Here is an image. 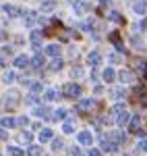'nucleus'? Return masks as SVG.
<instances>
[{
    "mask_svg": "<svg viewBox=\"0 0 147 156\" xmlns=\"http://www.w3.org/2000/svg\"><path fill=\"white\" fill-rule=\"evenodd\" d=\"M27 154H29V156H39V154H42V148H39V146H29Z\"/></svg>",
    "mask_w": 147,
    "mask_h": 156,
    "instance_id": "nucleus-32",
    "label": "nucleus"
},
{
    "mask_svg": "<svg viewBox=\"0 0 147 156\" xmlns=\"http://www.w3.org/2000/svg\"><path fill=\"white\" fill-rule=\"evenodd\" d=\"M21 17H23V21H25V25H29V27H31V25H33V23H35V21H37L35 12H31V11H25L23 15H21Z\"/></svg>",
    "mask_w": 147,
    "mask_h": 156,
    "instance_id": "nucleus-12",
    "label": "nucleus"
},
{
    "mask_svg": "<svg viewBox=\"0 0 147 156\" xmlns=\"http://www.w3.org/2000/svg\"><path fill=\"white\" fill-rule=\"evenodd\" d=\"M102 150L104 152H116L118 150V144H114L110 137H102Z\"/></svg>",
    "mask_w": 147,
    "mask_h": 156,
    "instance_id": "nucleus-4",
    "label": "nucleus"
},
{
    "mask_svg": "<svg viewBox=\"0 0 147 156\" xmlns=\"http://www.w3.org/2000/svg\"><path fill=\"white\" fill-rule=\"evenodd\" d=\"M62 94L66 98H71V100H75V98L81 96V85L79 83H66L64 87H62Z\"/></svg>",
    "mask_w": 147,
    "mask_h": 156,
    "instance_id": "nucleus-1",
    "label": "nucleus"
},
{
    "mask_svg": "<svg viewBox=\"0 0 147 156\" xmlns=\"http://www.w3.org/2000/svg\"><path fill=\"white\" fill-rule=\"evenodd\" d=\"M29 65H31L35 71H37V69H42V67H44V56H42V54H35L33 58L29 60Z\"/></svg>",
    "mask_w": 147,
    "mask_h": 156,
    "instance_id": "nucleus-15",
    "label": "nucleus"
},
{
    "mask_svg": "<svg viewBox=\"0 0 147 156\" xmlns=\"http://www.w3.org/2000/svg\"><path fill=\"white\" fill-rule=\"evenodd\" d=\"M93 106H95V102H93L91 98H87V100H81V102L77 104V110H79V112H89Z\"/></svg>",
    "mask_w": 147,
    "mask_h": 156,
    "instance_id": "nucleus-3",
    "label": "nucleus"
},
{
    "mask_svg": "<svg viewBox=\"0 0 147 156\" xmlns=\"http://www.w3.org/2000/svg\"><path fill=\"white\" fill-rule=\"evenodd\" d=\"M62 65H64V62H62V58H58V56H56V58L50 62V71H60Z\"/></svg>",
    "mask_w": 147,
    "mask_h": 156,
    "instance_id": "nucleus-24",
    "label": "nucleus"
},
{
    "mask_svg": "<svg viewBox=\"0 0 147 156\" xmlns=\"http://www.w3.org/2000/svg\"><path fill=\"white\" fill-rule=\"evenodd\" d=\"M4 37H6V36H4V31H0V42H2Z\"/></svg>",
    "mask_w": 147,
    "mask_h": 156,
    "instance_id": "nucleus-45",
    "label": "nucleus"
},
{
    "mask_svg": "<svg viewBox=\"0 0 147 156\" xmlns=\"http://www.w3.org/2000/svg\"><path fill=\"white\" fill-rule=\"evenodd\" d=\"M0 140H6V131L4 129H0Z\"/></svg>",
    "mask_w": 147,
    "mask_h": 156,
    "instance_id": "nucleus-44",
    "label": "nucleus"
},
{
    "mask_svg": "<svg viewBox=\"0 0 147 156\" xmlns=\"http://www.w3.org/2000/svg\"><path fill=\"white\" fill-rule=\"evenodd\" d=\"M15 67H19V69H25V67H29V58H27L25 54H19V56L15 58Z\"/></svg>",
    "mask_w": 147,
    "mask_h": 156,
    "instance_id": "nucleus-14",
    "label": "nucleus"
},
{
    "mask_svg": "<svg viewBox=\"0 0 147 156\" xmlns=\"http://www.w3.org/2000/svg\"><path fill=\"white\" fill-rule=\"evenodd\" d=\"M60 98V92L58 90H48L46 92V100H58Z\"/></svg>",
    "mask_w": 147,
    "mask_h": 156,
    "instance_id": "nucleus-27",
    "label": "nucleus"
},
{
    "mask_svg": "<svg viewBox=\"0 0 147 156\" xmlns=\"http://www.w3.org/2000/svg\"><path fill=\"white\" fill-rule=\"evenodd\" d=\"M85 9H87V4L85 2H79V0H75V12H85Z\"/></svg>",
    "mask_w": 147,
    "mask_h": 156,
    "instance_id": "nucleus-30",
    "label": "nucleus"
},
{
    "mask_svg": "<svg viewBox=\"0 0 147 156\" xmlns=\"http://www.w3.org/2000/svg\"><path fill=\"white\" fill-rule=\"evenodd\" d=\"M110 62H120V54L112 52V54H110Z\"/></svg>",
    "mask_w": 147,
    "mask_h": 156,
    "instance_id": "nucleus-39",
    "label": "nucleus"
},
{
    "mask_svg": "<svg viewBox=\"0 0 147 156\" xmlns=\"http://www.w3.org/2000/svg\"><path fill=\"white\" fill-rule=\"evenodd\" d=\"M62 131H64V133H73L75 131L73 123H64V125H62Z\"/></svg>",
    "mask_w": 147,
    "mask_h": 156,
    "instance_id": "nucleus-36",
    "label": "nucleus"
},
{
    "mask_svg": "<svg viewBox=\"0 0 147 156\" xmlns=\"http://www.w3.org/2000/svg\"><path fill=\"white\" fill-rule=\"evenodd\" d=\"M52 119H66V110H62V108H58L54 115H52Z\"/></svg>",
    "mask_w": 147,
    "mask_h": 156,
    "instance_id": "nucleus-33",
    "label": "nucleus"
},
{
    "mask_svg": "<svg viewBox=\"0 0 147 156\" xmlns=\"http://www.w3.org/2000/svg\"><path fill=\"white\" fill-rule=\"evenodd\" d=\"M2 9H4V12H6L8 17H21V15H23V12H21V9H17L15 4H4Z\"/></svg>",
    "mask_w": 147,
    "mask_h": 156,
    "instance_id": "nucleus-6",
    "label": "nucleus"
},
{
    "mask_svg": "<svg viewBox=\"0 0 147 156\" xmlns=\"http://www.w3.org/2000/svg\"><path fill=\"white\" fill-rule=\"evenodd\" d=\"M110 140L114 144H122V142H126V135L122 131H116V133H110Z\"/></svg>",
    "mask_w": 147,
    "mask_h": 156,
    "instance_id": "nucleus-17",
    "label": "nucleus"
},
{
    "mask_svg": "<svg viewBox=\"0 0 147 156\" xmlns=\"http://www.w3.org/2000/svg\"><path fill=\"white\" fill-rule=\"evenodd\" d=\"M15 121H17L19 127H27V125H29V119H27V117H19V119H15Z\"/></svg>",
    "mask_w": 147,
    "mask_h": 156,
    "instance_id": "nucleus-35",
    "label": "nucleus"
},
{
    "mask_svg": "<svg viewBox=\"0 0 147 156\" xmlns=\"http://www.w3.org/2000/svg\"><path fill=\"white\" fill-rule=\"evenodd\" d=\"M112 94H114V98H122V96H124V92L120 90V87H118V90H114Z\"/></svg>",
    "mask_w": 147,
    "mask_h": 156,
    "instance_id": "nucleus-40",
    "label": "nucleus"
},
{
    "mask_svg": "<svg viewBox=\"0 0 147 156\" xmlns=\"http://www.w3.org/2000/svg\"><path fill=\"white\" fill-rule=\"evenodd\" d=\"M52 137H54L52 129H42V131H39V142H42V144H44V142H50Z\"/></svg>",
    "mask_w": 147,
    "mask_h": 156,
    "instance_id": "nucleus-20",
    "label": "nucleus"
},
{
    "mask_svg": "<svg viewBox=\"0 0 147 156\" xmlns=\"http://www.w3.org/2000/svg\"><path fill=\"white\" fill-rule=\"evenodd\" d=\"M129 127H131V131L139 133V131H141V117H131V121H129Z\"/></svg>",
    "mask_w": 147,
    "mask_h": 156,
    "instance_id": "nucleus-13",
    "label": "nucleus"
},
{
    "mask_svg": "<svg viewBox=\"0 0 147 156\" xmlns=\"http://www.w3.org/2000/svg\"><path fill=\"white\" fill-rule=\"evenodd\" d=\"M35 115L42 117V119H52V112H50L48 106H42V108H35Z\"/></svg>",
    "mask_w": 147,
    "mask_h": 156,
    "instance_id": "nucleus-19",
    "label": "nucleus"
},
{
    "mask_svg": "<svg viewBox=\"0 0 147 156\" xmlns=\"http://www.w3.org/2000/svg\"><path fill=\"white\" fill-rule=\"evenodd\" d=\"M133 11H135L137 15H145L147 12V4L143 2V0H137L135 4H133Z\"/></svg>",
    "mask_w": 147,
    "mask_h": 156,
    "instance_id": "nucleus-16",
    "label": "nucleus"
},
{
    "mask_svg": "<svg viewBox=\"0 0 147 156\" xmlns=\"http://www.w3.org/2000/svg\"><path fill=\"white\" fill-rule=\"evenodd\" d=\"M54 9H56V2H54V0H44V2H42V11L44 12H52Z\"/></svg>",
    "mask_w": 147,
    "mask_h": 156,
    "instance_id": "nucleus-22",
    "label": "nucleus"
},
{
    "mask_svg": "<svg viewBox=\"0 0 147 156\" xmlns=\"http://www.w3.org/2000/svg\"><path fill=\"white\" fill-rule=\"evenodd\" d=\"M87 156H102V152H99V150H93V148H91V150H89V154Z\"/></svg>",
    "mask_w": 147,
    "mask_h": 156,
    "instance_id": "nucleus-41",
    "label": "nucleus"
},
{
    "mask_svg": "<svg viewBox=\"0 0 147 156\" xmlns=\"http://www.w3.org/2000/svg\"><path fill=\"white\" fill-rule=\"evenodd\" d=\"M129 121H131V115H129L126 110H120V112H116V119H114V123H116V125L124 127V125H129Z\"/></svg>",
    "mask_w": 147,
    "mask_h": 156,
    "instance_id": "nucleus-2",
    "label": "nucleus"
},
{
    "mask_svg": "<svg viewBox=\"0 0 147 156\" xmlns=\"http://www.w3.org/2000/svg\"><path fill=\"white\" fill-rule=\"evenodd\" d=\"M62 146H64V144H62V140H54V142H52V148H54V150H60Z\"/></svg>",
    "mask_w": 147,
    "mask_h": 156,
    "instance_id": "nucleus-37",
    "label": "nucleus"
},
{
    "mask_svg": "<svg viewBox=\"0 0 147 156\" xmlns=\"http://www.w3.org/2000/svg\"><path fill=\"white\" fill-rule=\"evenodd\" d=\"M0 123H2V127H4V129H11V127H15V125H17V121L12 119V117H4Z\"/></svg>",
    "mask_w": 147,
    "mask_h": 156,
    "instance_id": "nucleus-25",
    "label": "nucleus"
},
{
    "mask_svg": "<svg viewBox=\"0 0 147 156\" xmlns=\"http://www.w3.org/2000/svg\"><path fill=\"white\" fill-rule=\"evenodd\" d=\"M81 75H83L81 69H73V77H81Z\"/></svg>",
    "mask_w": 147,
    "mask_h": 156,
    "instance_id": "nucleus-42",
    "label": "nucleus"
},
{
    "mask_svg": "<svg viewBox=\"0 0 147 156\" xmlns=\"http://www.w3.org/2000/svg\"><path fill=\"white\" fill-rule=\"evenodd\" d=\"M99 2H102V4H110V0H99Z\"/></svg>",
    "mask_w": 147,
    "mask_h": 156,
    "instance_id": "nucleus-46",
    "label": "nucleus"
},
{
    "mask_svg": "<svg viewBox=\"0 0 147 156\" xmlns=\"http://www.w3.org/2000/svg\"><path fill=\"white\" fill-rule=\"evenodd\" d=\"M137 65V71L141 73V75H143V77H147V60H143V58H139L135 62Z\"/></svg>",
    "mask_w": 147,
    "mask_h": 156,
    "instance_id": "nucleus-21",
    "label": "nucleus"
},
{
    "mask_svg": "<svg viewBox=\"0 0 147 156\" xmlns=\"http://www.w3.org/2000/svg\"><path fill=\"white\" fill-rule=\"evenodd\" d=\"M2 79H4V83H12V81L17 79V75H15L12 71H6V73H4V77H2Z\"/></svg>",
    "mask_w": 147,
    "mask_h": 156,
    "instance_id": "nucleus-31",
    "label": "nucleus"
},
{
    "mask_svg": "<svg viewBox=\"0 0 147 156\" xmlns=\"http://www.w3.org/2000/svg\"><path fill=\"white\" fill-rule=\"evenodd\" d=\"M87 62L91 65V67H98L99 62H102V56H99V52H89V56H87Z\"/></svg>",
    "mask_w": 147,
    "mask_h": 156,
    "instance_id": "nucleus-11",
    "label": "nucleus"
},
{
    "mask_svg": "<svg viewBox=\"0 0 147 156\" xmlns=\"http://www.w3.org/2000/svg\"><path fill=\"white\" fill-rule=\"evenodd\" d=\"M118 79H120L122 83H133V81H135V75H133V71L124 69V71H120V73H118Z\"/></svg>",
    "mask_w": 147,
    "mask_h": 156,
    "instance_id": "nucleus-5",
    "label": "nucleus"
},
{
    "mask_svg": "<svg viewBox=\"0 0 147 156\" xmlns=\"http://www.w3.org/2000/svg\"><path fill=\"white\" fill-rule=\"evenodd\" d=\"M46 52H48L50 56H54V58H56V56H60V46H56V44H50L48 48H46Z\"/></svg>",
    "mask_w": 147,
    "mask_h": 156,
    "instance_id": "nucleus-23",
    "label": "nucleus"
},
{
    "mask_svg": "<svg viewBox=\"0 0 147 156\" xmlns=\"http://www.w3.org/2000/svg\"><path fill=\"white\" fill-rule=\"evenodd\" d=\"M71 156H81V150H79V148H73V150H71Z\"/></svg>",
    "mask_w": 147,
    "mask_h": 156,
    "instance_id": "nucleus-43",
    "label": "nucleus"
},
{
    "mask_svg": "<svg viewBox=\"0 0 147 156\" xmlns=\"http://www.w3.org/2000/svg\"><path fill=\"white\" fill-rule=\"evenodd\" d=\"M137 148H139V150H141V152H147V140H141V142H139V146H137Z\"/></svg>",
    "mask_w": 147,
    "mask_h": 156,
    "instance_id": "nucleus-38",
    "label": "nucleus"
},
{
    "mask_svg": "<svg viewBox=\"0 0 147 156\" xmlns=\"http://www.w3.org/2000/svg\"><path fill=\"white\" fill-rule=\"evenodd\" d=\"M42 40H44V31H39V29L31 31V42H33L35 50H39V42H42Z\"/></svg>",
    "mask_w": 147,
    "mask_h": 156,
    "instance_id": "nucleus-10",
    "label": "nucleus"
},
{
    "mask_svg": "<svg viewBox=\"0 0 147 156\" xmlns=\"http://www.w3.org/2000/svg\"><path fill=\"white\" fill-rule=\"evenodd\" d=\"M8 154L11 156H25V150L17 148V146H11V148H8Z\"/></svg>",
    "mask_w": 147,
    "mask_h": 156,
    "instance_id": "nucleus-28",
    "label": "nucleus"
},
{
    "mask_svg": "<svg viewBox=\"0 0 147 156\" xmlns=\"http://www.w3.org/2000/svg\"><path fill=\"white\" fill-rule=\"evenodd\" d=\"M31 140H33V137H31V133H29V131H23V133H21V142L31 144Z\"/></svg>",
    "mask_w": 147,
    "mask_h": 156,
    "instance_id": "nucleus-34",
    "label": "nucleus"
},
{
    "mask_svg": "<svg viewBox=\"0 0 147 156\" xmlns=\"http://www.w3.org/2000/svg\"><path fill=\"white\" fill-rule=\"evenodd\" d=\"M110 21H114V23H124V17L120 15V12L112 11V12H110Z\"/></svg>",
    "mask_w": 147,
    "mask_h": 156,
    "instance_id": "nucleus-26",
    "label": "nucleus"
},
{
    "mask_svg": "<svg viewBox=\"0 0 147 156\" xmlns=\"http://www.w3.org/2000/svg\"><path fill=\"white\" fill-rule=\"evenodd\" d=\"M29 87H31V92H33V94H39V92L44 90V85L39 83V81H31V83H29Z\"/></svg>",
    "mask_w": 147,
    "mask_h": 156,
    "instance_id": "nucleus-29",
    "label": "nucleus"
},
{
    "mask_svg": "<svg viewBox=\"0 0 147 156\" xmlns=\"http://www.w3.org/2000/svg\"><path fill=\"white\" fill-rule=\"evenodd\" d=\"M77 137H79V144H83V146H91V142H93V135L89 131H81Z\"/></svg>",
    "mask_w": 147,
    "mask_h": 156,
    "instance_id": "nucleus-7",
    "label": "nucleus"
},
{
    "mask_svg": "<svg viewBox=\"0 0 147 156\" xmlns=\"http://www.w3.org/2000/svg\"><path fill=\"white\" fill-rule=\"evenodd\" d=\"M19 104V94L17 92H8V96H6V108H15Z\"/></svg>",
    "mask_w": 147,
    "mask_h": 156,
    "instance_id": "nucleus-9",
    "label": "nucleus"
},
{
    "mask_svg": "<svg viewBox=\"0 0 147 156\" xmlns=\"http://www.w3.org/2000/svg\"><path fill=\"white\" fill-rule=\"evenodd\" d=\"M102 77H104V81H108V83H110V81H114V79H116V73H114V69H110V67H108V69H104Z\"/></svg>",
    "mask_w": 147,
    "mask_h": 156,
    "instance_id": "nucleus-18",
    "label": "nucleus"
},
{
    "mask_svg": "<svg viewBox=\"0 0 147 156\" xmlns=\"http://www.w3.org/2000/svg\"><path fill=\"white\" fill-rule=\"evenodd\" d=\"M110 42L116 46V50H120V52H124V44L120 42V36H118V31H112L110 34Z\"/></svg>",
    "mask_w": 147,
    "mask_h": 156,
    "instance_id": "nucleus-8",
    "label": "nucleus"
}]
</instances>
